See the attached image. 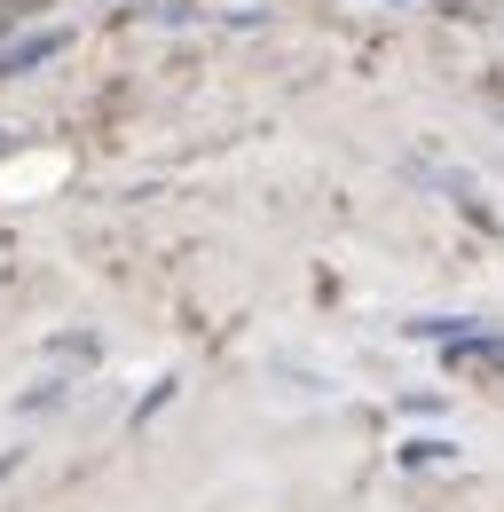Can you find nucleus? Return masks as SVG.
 <instances>
[{
    "instance_id": "1",
    "label": "nucleus",
    "mask_w": 504,
    "mask_h": 512,
    "mask_svg": "<svg viewBox=\"0 0 504 512\" xmlns=\"http://www.w3.org/2000/svg\"><path fill=\"white\" fill-rule=\"evenodd\" d=\"M63 0H0V40H16V32H32V24H48Z\"/></svg>"
}]
</instances>
